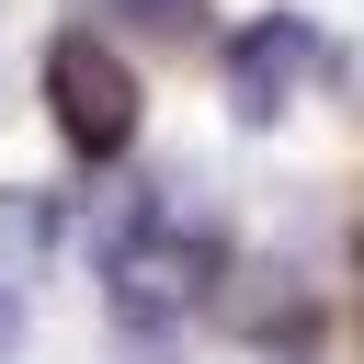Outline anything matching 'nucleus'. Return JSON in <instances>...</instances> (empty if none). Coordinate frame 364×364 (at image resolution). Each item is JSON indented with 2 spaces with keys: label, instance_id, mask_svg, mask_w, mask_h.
Here are the masks:
<instances>
[{
  "label": "nucleus",
  "instance_id": "nucleus-5",
  "mask_svg": "<svg viewBox=\"0 0 364 364\" xmlns=\"http://www.w3.org/2000/svg\"><path fill=\"white\" fill-rule=\"evenodd\" d=\"M136 23H159V34H193V0H136Z\"/></svg>",
  "mask_w": 364,
  "mask_h": 364
},
{
  "label": "nucleus",
  "instance_id": "nucleus-1",
  "mask_svg": "<svg viewBox=\"0 0 364 364\" xmlns=\"http://www.w3.org/2000/svg\"><path fill=\"white\" fill-rule=\"evenodd\" d=\"M216 273H228V250H216V228L182 216V205H125L114 239H102V284H114V318H125V330H171Z\"/></svg>",
  "mask_w": 364,
  "mask_h": 364
},
{
  "label": "nucleus",
  "instance_id": "nucleus-4",
  "mask_svg": "<svg viewBox=\"0 0 364 364\" xmlns=\"http://www.w3.org/2000/svg\"><path fill=\"white\" fill-rule=\"evenodd\" d=\"M262 296H228V318L239 330H262V341H284V330H307V296H296V273H250Z\"/></svg>",
  "mask_w": 364,
  "mask_h": 364
},
{
  "label": "nucleus",
  "instance_id": "nucleus-6",
  "mask_svg": "<svg viewBox=\"0 0 364 364\" xmlns=\"http://www.w3.org/2000/svg\"><path fill=\"white\" fill-rule=\"evenodd\" d=\"M11 330H23V307H11V284H0V353H11Z\"/></svg>",
  "mask_w": 364,
  "mask_h": 364
},
{
  "label": "nucleus",
  "instance_id": "nucleus-3",
  "mask_svg": "<svg viewBox=\"0 0 364 364\" xmlns=\"http://www.w3.org/2000/svg\"><path fill=\"white\" fill-rule=\"evenodd\" d=\"M307 80H330V34H318L307 11H262V23L228 46V102H239V125H273Z\"/></svg>",
  "mask_w": 364,
  "mask_h": 364
},
{
  "label": "nucleus",
  "instance_id": "nucleus-2",
  "mask_svg": "<svg viewBox=\"0 0 364 364\" xmlns=\"http://www.w3.org/2000/svg\"><path fill=\"white\" fill-rule=\"evenodd\" d=\"M46 114H57V136L80 159H125V136H136V68L102 34H57L46 46Z\"/></svg>",
  "mask_w": 364,
  "mask_h": 364
}]
</instances>
